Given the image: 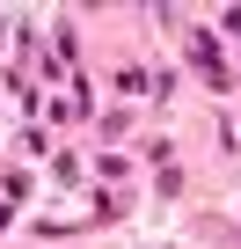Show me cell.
Here are the masks:
<instances>
[{"instance_id":"obj_1","label":"cell","mask_w":241,"mask_h":249,"mask_svg":"<svg viewBox=\"0 0 241 249\" xmlns=\"http://www.w3.org/2000/svg\"><path fill=\"white\" fill-rule=\"evenodd\" d=\"M190 59H197V73H205V81H226V59H219V44H212V37H190Z\"/></svg>"},{"instance_id":"obj_2","label":"cell","mask_w":241,"mask_h":249,"mask_svg":"<svg viewBox=\"0 0 241 249\" xmlns=\"http://www.w3.org/2000/svg\"><path fill=\"white\" fill-rule=\"evenodd\" d=\"M226 37H234V44H241V8H234V15H226Z\"/></svg>"}]
</instances>
